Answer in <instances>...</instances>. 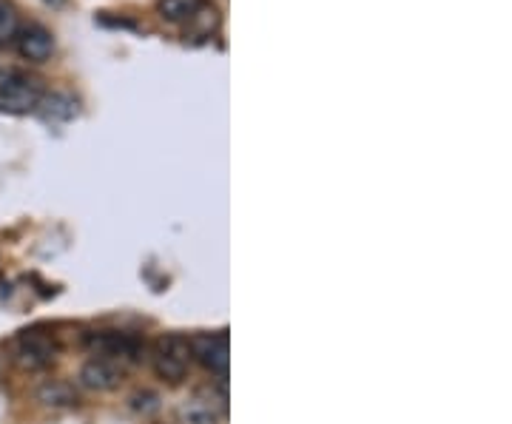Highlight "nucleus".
<instances>
[{
    "mask_svg": "<svg viewBox=\"0 0 512 424\" xmlns=\"http://www.w3.org/2000/svg\"><path fill=\"white\" fill-rule=\"evenodd\" d=\"M40 97H43V86L37 77L20 69L0 72V111L3 114H15V117L35 114Z\"/></svg>",
    "mask_w": 512,
    "mask_h": 424,
    "instance_id": "obj_1",
    "label": "nucleus"
},
{
    "mask_svg": "<svg viewBox=\"0 0 512 424\" xmlns=\"http://www.w3.org/2000/svg\"><path fill=\"white\" fill-rule=\"evenodd\" d=\"M191 353L200 359L211 373H217L220 379L228 376V336L225 333H205L188 342Z\"/></svg>",
    "mask_w": 512,
    "mask_h": 424,
    "instance_id": "obj_4",
    "label": "nucleus"
},
{
    "mask_svg": "<svg viewBox=\"0 0 512 424\" xmlns=\"http://www.w3.org/2000/svg\"><path fill=\"white\" fill-rule=\"evenodd\" d=\"M89 345L100 353V359H109V362L111 359H137L140 353V345L123 333H100L89 339Z\"/></svg>",
    "mask_w": 512,
    "mask_h": 424,
    "instance_id": "obj_5",
    "label": "nucleus"
},
{
    "mask_svg": "<svg viewBox=\"0 0 512 424\" xmlns=\"http://www.w3.org/2000/svg\"><path fill=\"white\" fill-rule=\"evenodd\" d=\"M49 6H60V3H66V0H46Z\"/></svg>",
    "mask_w": 512,
    "mask_h": 424,
    "instance_id": "obj_11",
    "label": "nucleus"
},
{
    "mask_svg": "<svg viewBox=\"0 0 512 424\" xmlns=\"http://www.w3.org/2000/svg\"><path fill=\"white\" fill-rule=\"evenodd\" d=\"M202 0H157V12L168 23H188Z\"/></svg>",
    "mask_w": 512,
    "mask_h": 424,
    "instance_id": "obj_9",
    "label": "nucleus"
},
{
    "mask_svg": "<svg viewBox=\"0 0 512 424\" xmlns=\"http://www.w3.org/2000/svg\"><path fill=\"white\" fill-rule=\"evenodd\" d=\"M15 49L29 63H46L55 52V37L40 23H26V26H20L18 35H15Z\"/></svg>",
    "mask_w": 512,
    "mask_h": 424,
    "instance_id": "obj_3",
    "label": "nucleus"
},
{
    "mask_svg": "<svg viewBox=\"0 0 512 424\" xmlns=\"http://www.w3.org/2000/svg\"><path fill=\"white\" fill-rule=\"evenodd\" d=\"M20 29L18 6L12 0H0V49L12 46Z\"/></svg>",
    "mask_w": 512,
    "mask_h": 424,
    "instance_id": "obj_10",
    "label": "nucleus"
},
{
    "mask_svg": "<svg viewBox=\"0 0 512 424\" xmlns=\"http://www.w3.org/2000/svg\"><path fill=\"white\" fill-rule=\"evenodd\" d=\"M37 114L46 123H69L72 117H77V100L69 94H43Z\"/></svg>",
    "mask_w": 512,
    "mask_h": 424,
    "instance_id": "obj_8",
    "label": "nucleus"
},
{
    "mask_svg": "<svg viewBox=\"0 0 512 424\" xmlns=\"http://www.w3.org/2000/svg\"><path fill=\"white\" fill-rule=\"evenodd\" d=\"M220 23V12L214 6H208V3H200V9L185 23V37H191L197 43H205L208 37H214L220 32Z\"/></svg>",
    "mask_w": 512,
    "mask_h": 424,
    "instance_id": "obj_7",
    "label": "nucleus"
},
{
    "mask_svg": "<svg viewBox=\"0 0 512 424\" xmlns=\"http://www.w3.org/2000/svg\"><path fill=\"white\" fill-rule=\"evenodd\" d=\"M188 353H191V348L183 339H177V336L160 339V345L154 351V370H157V376L168 379L171 385H177L185 376V370H188V359H191Z\"/></svg>",
    "mask_w": 512,
    "mask_h": 424,
    "instance_id": "obj_2",
    "label": "nucleus"
},
{
    "mask_svg": "<svg viewBox=\"0 0 512 424\" xmlns=\"http://www.w3.org/2000/svg\"><path fill=\"white\" fill-rule=\"evenodd\" d=\"M120 370L114 362L109 359H92V362H86V368L80 370V382L86 385L89 390H114L120 385Z\"/></svg>",
    "mask_w": 512,
    "mask_h": 424,
    "instance_id": "obj_6",
    "label": "nucleus"
}]
</instances>
